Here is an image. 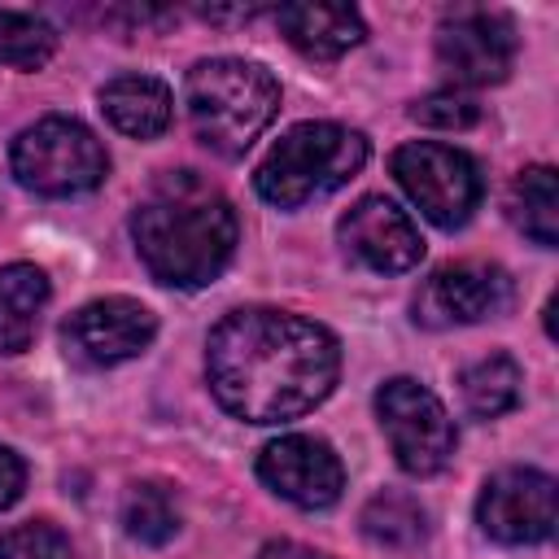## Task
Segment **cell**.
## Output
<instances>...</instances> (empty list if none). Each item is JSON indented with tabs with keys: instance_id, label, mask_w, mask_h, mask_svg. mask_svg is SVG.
I'll list each match as a JSON object with an SVG mask.
<instances>
[{
	"instance_id": "6da1fadb",
	"label": "cell",
	"mask_w": 559,
	"mask_h": 559,
	"mask_svg": "<svg viewBox=\"0 0 559 559\" xmlns=\"http://www.w3.org/2000/svg\"><path fill=\"white\" fill-rule=\"evenodd\" d=\"M341 371L336 336L288 310H236L205 345V376L223 411L249 424H280L314 411Z\"/></svg>"
},
{
	"instance_id": "7a4b0ae2",
	"label": "cell",
	"mask_w": 559,
	"mask_h": 559,
	"mask_svg": "<svg viewBox=\"0 0 559 559\" xmlns=\"http://www.w3.org/2000/svg\"><path fill=\"white\" fill-rule=\"evenodd\" d=\"M131 236L153 280L175 288L210 284L236 253V210L197 170H166L131 210Z\"/></svg>"
},
{
	"instance_id": "3957f363",
	"label": "cell",
	"mask_w": 559,
	"mask_h": 559,
	"mask_svg": "<svg viewBox=\"0 0 559 559\" xmlns=\"http://www.w3.org/2000/svg\"><path fill=\"white\" fill-rule=\"evenodd\" d=\"M183 100H188L197 140L223 157H240L275 118L280 87L253 61L210 57V61L192 66Z\"/></svg>"
},
{
	"instance_id": "277c9868",
	"label": "cell",
	"mask_w": 559,
	"mask_h": 559,
	"mask_svg": "<svg viewBox=\"0 0 559 559\" xmlns=\"http://www.w3.org/2000/svg\"><path fill=\"white\" fill-rule=\"evenodd\" d=\"M362 162H367V140L358 131L341 122H297L262 157L253 183L262 201L280 210H297L306 201L345 188L362 170Z\"/></svg>"
},
{
	"instance_id": "5b68a950",
	"label": "cell",
	"mask_w": 559,
	"mask_h": 559,
	"mask_svg": "<svg viewBox=\"0 0 559 559\" xmlns=\"http://www.w3.org/2000/svg\"><path fill=\"white\" fill-rule=\"evenodd\" d=\"M9 162H13L17 183L39 197L92 192L109 170L100 140L74 118H39L13 140Z\"/></svg>"
},
{
	"instance_id": "8992f818",
	"label": "cell",
	"mask_w": 559,
	"mask_h": 559,
	"mask_svg": "<svg viewBox=\"0 0 559 559\" xmlns=\"http://www.w3.org/2000/svg\"><path fill=\"white\" fill-rule=\"evenodd\" d=\"M389 166L406 188V197L437 227H463L480 205V170L463 148L415 140V144H402Z\"/></svg>"
},
{
	"instance_id": "52a82bcc",
	"label": "cell",
	"mask_w": 559,
	"mask_h": 559,
	"mask_svg": "<svg viewBox=\"0 0 559 559\" xmlns=\"http://www.w3.org/2000/svg\"><path fill=\"white\" fill-rule=\"evenodd\" d=\"M376 415L380 428L393 445V459L411 476H432L450 463L454 454V424L437 393H428L419 380H384L376 393Z\"/></svg>"
},
{
	"instance_id": "ba28073f",
	"label": "cell",
	"mask_w": 559,
	"mask_h": 559,
	"mask_svg": "<svg viewBox=\"0 0 559 559\" xmlns=\"http://www.w3.org/2000/svg\"><path fill=\"white\" fill-rule=\"evenodd\" d=\"M437 61L454 83L489 87L515 66V26L498 9H459L437 26Z\"/></svg>"
},
{
	"instance_id": "9c48e42d",
	"label": "cell",
	"mask_w": 559,
	"mask_h": 559,
	"mask_svg": "<svg viewBox=\"0 0 559 559\" xmlns=\"http://www.w3.org/2000/svg\"><path fill=\"white\" fill-rule=\"evenodd\" d=\"M157 336V319L148 306L131 301V297H100V301H87L79 306L66 328H61V341H66V354L79 362V367H118L135 354L148 349V341Z\"/></svg>"
},
{
	"instance_id": "30bf717a",
	"label": "cell",
	"mask_w": 559,
	"mask_h": 559,
	"mask_svg": "<svg viewBox=\"0 0 559 559\" xmlns=\"http://www.w3.org/2000/svg\"><path fill=\"white\" fill-rule=\"evenodd\" d=\"M476 520L493 542L533 546L555 533V480L537 467H507L485 480Z\"/></svg>"
},
{
	"instance_id": "8fae6325",
	"label": "cell",
	"mask_w": 559,
	"mask_h": 559,
	"mask_svg": "<svg viewBox=\"0 0 559 559\" xmlns=\"http://www.w3.org/2000/svg\"><path fill=\"white\" fill-rule=\"evenodd\" d=\"M258 476L266 489H275L284 502L301 511H323L345 489V467L319 437H280L258 454Z\"/></svg>"
},
{
	"instance_id": "7c38bea8",
	"label": "cell",
	"mask_w": 559,
	"mask_h": 559,
	"mask_svg": "<svg viewBox=\"0 0 559 559\" xmlns=\"http://www.w3.org/2000/svg\"><path fill=\"white\" fill-rule=\"evenodd\" d=\"M511 306V280L493 262H450L415 297V319L428 328L480 323Z\"/></svg>"
},
{
	"instance_id": "4fadbf2b",
	"label": "cell",
	"mask_w": 559,
	"mask_h": 559,
	"mask_svg": "<svg viewBox=\"0 0 559 559\" xmlns=\"http://www.w3.org/2000/svg\"><path fill=\"white\" fill-rule=\"evenodd\" d=\"M336 231H341L345 253L358 258L362 266L380 271V275L411 271L424 258V240H419L415 223L389 197H362V201H354Z\"/></svg>"
},
{
	"instance_id": "5bb4252c",
	"label": "cell",
	"mask_w": 559,
	"mask_h": 559,
	"mask_svg": "<svg viewBox=\"0 0 559 559\" xmlns=\"http://www.w3.org/2000/svg\"><path fill=\"white\" fill-rule=\"evenodd\" d=\"M275 22L284 31V39L314 57V61H332L341 52H349L354 44H362V17L349 4H280Z\"/></svg>"
},
{
	"instance_id": "9a60e30c",
	"label": "cell",
	"mask_w": 559,
	"mask_h": 559,
	"mask_svg": "<svg viewBox=\"0 0 559 559\" xmlns=\"http://www.w3.org/2000/svg\"><path fill=\"white\" fill-rule=\"evenodd\" d=\"M105 118L135 140H153L170 127V87L153 74H122L100 87Z\"/></svg>"
},
{
	"instance_id": "2e32d148",
	"label": "cell",
	"mask_w": 559,
	"mask_h": 559,
	"mask_svg": "<svg viewBox=\"0 0 559 559\" xmlns=\"http://www.w3.org/2000/svg\"><path fill=\"white\" fill-rule=\"evenodd\" d=\"M48 306V280L31 262L0 266V354H22L35 341L39 310Z\"/></svg>"
},
{
	"instance_id": "e0dca14e",
	"label": "cell",
	"mask_w": 559,
	"mask_h": 559,
	"mask_svg": "<svg viewBox=\"0 0 559 559\" xmlns=\"http://www.w3.org/2000/svg\"><path fill=\"white\" fill-rule=\"evenodd\" d=\"M507 210H511V223L528 240H537L542 249L559 245V179L550 166L520 170L507 192Z\"/></svg>"
},
{
	"instance_id": "ac0fdd59",
	"label": "cell",
	"mask_w": 559,
	"mask_h": 559,
	"mask_svg": "<svg viewBox=\"0 0 559 559\" xmlns=\"http://www.w3.org/2000/svg\"><path fill=\"white\" fill-rule=\"evenodd\" d=\"M122 528L140 546H166L179 533V502H175V493L166 485H157V480L131 485L127 498H122Z\"/></svg>"
},
{
	"instance_id": "d6986e66",
	"label": "cell",
	"mask_w": 559,
	"mask_h": 559,
	"mask_svg": "<svg viewBox=\"0 0 559 559\" xmlns=\"http://www.w3.org/2000/svg\"><path fill=\"white\" fill-rule=\"evenodd\" d=\"M459 384H463L467 411L480 415V419L507 415V411L520 402V367H515L507 354H489V358L472 362Z\"/></svg>"
},
{
	"instance_id": "ffe728a7",
	"label": "cell",
	"mask_w": 559,
	"mask_h": 559,
	"mask_svg": "<svg viewBox=\"0 0 559 559\" xmlns=\"http://www.w3.org/2000/svg\"><path fill=\"white\" fill-rule=\"evenodd\" d=\"M358 524H362V533L371 537V542H380V546H415V542H424V533H428V524H424V507L411 498V493H376L367 507H362V515H358Z\"/></svg>"
},
{
	"instance_id": "44dd1931",
	"label": "cell",
	"mask_w": 559,
	"mask_h": 559,
	"mask_svg": "<svg viewBox=\"0 0 559 559\" xmlns=\"http://www.w3.org/2000/svg\"><path fill=\"white\" fill-rule=\"evenodd\" d=\"M57 52V31L22 9H0V61L17 70H39Z\"/></svg>"
},
{
	"instance_id": "7402d4cb",
	"label": "cell",
	"mask_w": 559,
	"mask_h": 559,
	"mask_svg": "<svg viewBox=\"0 0 559 559\" xmlns=\"http://www.w3.org/2000/svg\"><path fill=\"white\" fill-rule=\"evenodd\" d=\"M0 559H74V550L61 528H52L48 520H31L0 533Z\"/></svg>"
},
{
	"instance_id": "603a6c76",
	"label": "cell",
	"mask_w": 559,
	"mask_h": 559,
	"mask_svg": "<svg viewBox=\"0 0 559 559\" xmlns=\"http://www.w3.org/2000/svg\"><path fill=\"white\" fill-rule=\"evenodd\" d=\"M411 118L415 122H424V127H441V131H463V127H472L476 118H480V105L472 100V96H463V92H428L424 100H415V109H411Z\"/></svg>"
},
{
	"instance_id": "cb8c5ba5",
	"label": "cell",
	"mask_w": 559,
	"mask_h": 559,
	"mask_svg": "<svg viewBox=\"0 0 559 559\" xmlns=\"http://www.w3.org/2000/svg\"><path fill=\"white\" fill-rule=\"evenodd\" d=\"M22 485H26V467H22V459H17L9 445H0V511L13 507V502L22 498Z\"/></svg>"
},
{
	"instance_id": "d4e9b609",
	"label": "cell",
	"mask_w": 559,
	"mask_h": 559,
	"mask_svg": "<svg viewBox=\"0 0 559 559\" xmlns=\"http://www.w3.org/2000/svg\"><path fill=\"white\" fill-rule=\"evenodd\" d=\"M258 559H328V555H319V550H310L301 542H271V546H262Z\"/></svg>"
}]
</instances>
